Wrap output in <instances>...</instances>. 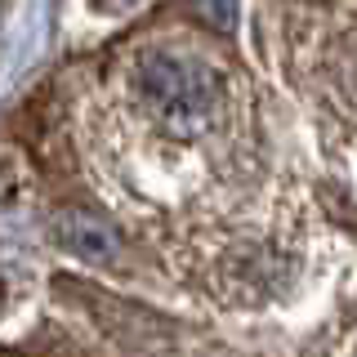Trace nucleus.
Listing matches in <instances>:
<instances>
[{
    "mask_svg": "<svg viewBox=\"0 0 357 357\" xmlns=\"http://www.w3.org/2000/svg\"><path fill=\"white\" fill-rule=\"evenodd\" d=\"M54 237H59L63 250L81 255L89 264H107L112 255H116V228L94 215V210H59V219H54Z\"/></svg>",
    "mask_w": 357,
    "mask_h": 357,
    "instance_id": "nucleus-2",
    "label": "nucleus"
},
{
    "mask_svg": "<svg viewBox=\"0 0 357 357\" xmlns=\"http://www.w3.org/2000/svg\"><path fill=\"white\" fill-rule=\"evenodd\" d=\"M143 89L165 116L174 121H201L210 116L219 89H215V76L206 72L201 63H188V59H170V54H152L143 63Z\"/></svg>",
    "mask_w": 357,
    "mask_h": 357,
    "instance_id": "nucleus-1",
    "label": "nucleus"
},
{
    "mask_svg": "<svg viewBox=\"0 0 357 357\" xmlns=\"http://www.w3.org/2000/svg\"><path fill=\"white\" fill-rule=\"evenodd\" d=\"M197 18H206L215 31H232L237 27V0H183Z\"/></svg>",
    "mask_w": 357,
    "mask_h": 357,
    "instance_id": "nucleus-3",
    "label": "nucleus"
}]
</instances>
